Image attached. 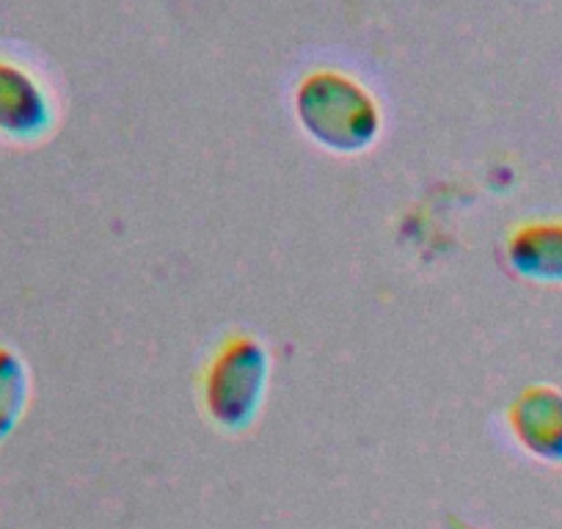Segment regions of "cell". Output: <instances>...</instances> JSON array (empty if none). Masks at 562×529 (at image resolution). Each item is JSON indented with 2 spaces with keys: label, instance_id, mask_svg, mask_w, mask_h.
<instances>
[{
  "label": "cell",
  "instance_id": "obj_1",
  "mask_svg": "<svg viewBox=\"0 0 562 529\" xmlns=\"http://www.w3.org/2000/svg\"><path fill=\"white\" fill-rule=\"evenodd\" d=\"M299 116L315 142L342 155L364 149L381 127L372 97L337 72H317L301 86Z\"/></svg>",
  "mask_w": 562,
  "mask_h": 529
},
{
  "label": "cell",
  "instance_id": "obj_5",
  "mask_svg": "<svg viewBox=\"0 0 562 529\" xmlns=\"http://www.w3.org/2000/svg\"><path fill=\"white\" fill-rule=\"evenodd\" d=\"M507 257L518 273L543 282H562V224H527L513 232Z\"/></svg>",
  "mask_w": 562,
  "mask_h": 529
},
{
  "label": "cell",
  "instance_id": "obj_3",
  "mask_svg": "<svg viewBox=\"0 0 562 529\" xmlns=\"http://www.w3.org/2000/svg\"><path fill=\"white\" fill-rule=\"evenodd\" d=\"M50 124L45 91L25 69L0 61V136L31 142Z\"/></svg>",
  "mask_w": 562,
  "mask_h": 529
},
{
  "label": "cell",
  "instance_id": "obj_6",
  "mask_svg": "<svg viewBox=\"0 0 562 529\" xmlns=\"http://www.w3.org/2000/svg\"><path fill=\"white\" fill-rule=\"evenodd\" d=\"M29 403V372L14 350L0 345V441L18 428Z\"/></svg>",
  "mask_w": 562,
  "mask_h": 529
},
{
  "label": "cell",
  "instance_id": "obj_4",
  "mask_svg": "<svg viewBox=\"0 0 562 529\" xmlns=\"http://www.w3.org/2000/svg\"><path fill=\"white\" fill-rule=\"evenodd\" d=\"M510 428L532 455L562 463V394L551 389H529L513 403Z\"/></svg>",
  "mask_w": 562,
  "mask_h": 529
},
{
  "label": "cell",
  "instance_id": "obj_2",
  "mask_svg": "<svg viewBox=\"0 0 562 529\" xmlns=\"http://www.w3.org/2000/svg\"><path fill=\"white\" fill-rule=\"evenodd\" d=\"M268 359L262 345L251 337H232L215 350L204 370V406L224 428L251 423L262 403Z\"/></svg>",
  "mask_w": 562,
  "mask_h": 529
}]
</instances>
